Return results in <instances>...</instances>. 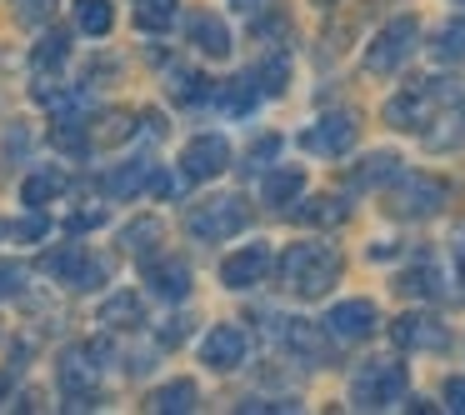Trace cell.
Returning a JSON list of instances; mask_svg holds the SVG:
<instances>
[{
    "label": "cell",
    "instance_id": "f1b7e54d",
    "mask_svg": "<svg viewBox=\"0 0 465 415\" xmlns=\"http://www.w3.org/2000/svg\"><path fill=\"white\" fill-rule=\"evenodd\" d=\"M255 81H261V95H281L285 81H291V55H271V61L255 71Z\"/></svg>",
    "mask_w": 465,
    "mask_h": 415
},
{
    "label": "cell",
    "instance_id": "74e56055",
    "mask_svg": "<svg viewBox=\"0 0 465 415\" xmlns=\"http://www.w3.org/2000/svg\"><path fill=\"white\" fill-rule=\"evenodd\" d=\"M101 221H105L101 211H85V215H71V235H75V231H91V225H101Z\"/></svg>",
    "mask_w": 465,
    "mask_h": 415
},
{
    "label": "cell",
    "instance_id": "484cf974",
    "mask_svg": "<svg viewBox=\"0 0 465 415\" xmlns=\"http://www.w3.org/2000/svg\"><path fill=\"white\" fill-rule=\"evenodd\" d=\"M295 215H301L305 225H341L351 211H345V201H335V195H321V201H311L305 211H295Z\"/></svg>",
    "mask_w": 465,
    "mask_h": 415
},
{
    "label": "cell",
    "instance_id": "83f0119b",
    "mask_svg": "<svg viewBox=\"0 0 465 415\" xmlns=\"http://www.w3.org/2000/svg\"><path fill=\"white\" fill-rule=\"evenodd\" d=\"M101 321L105 325H141V301H135V295H111V301L101 305Z\"/></svg>",
    "mask_w": 465,
    "mask_h": 415
},
{
    "label": "cell",
    "instance_id": "ffe728a7",
    "mask_svg": "<svg viewBox=\"0 0 465 415\" xmlns=\"http://www.w3.org/2000/svg\"><path fill=\"white\" fill-rule=\"evenodd\" d=\"M195 385L191 380H171V385H161V390L151 395V410H165V415H181V410H195Z\"/></svg>",
    "mask_w": 465,
    "mask_h": 415
},
{
    "label": "cell",
    "instance_id": "ba28073f",
    "mask_svg": "<svg viewBox=\"0 0 465 415\" xmlns=\"http://www.w3.org/2000/svg\"><path fill=\"white\" fill-rule=\"evenodd\" d=\"M375 325H381V311H375L371 301H341V305H331V311H325L321 331L335 335V341H365Z\"/></svg>",
    "mask_w": 465,
    "mask_h": 415
},
{
    "label": "cell",
    "instance_id": "d590c367",
    "mask_svg": "<svg viewBox=\"0 0 465 415\" xmlns=\"http://www.w3.org/2000/svg\"><path fill=\"white\" fill-rule=\"evenodd\" d=\"M45 231H51V221H45L41 211H35V215H25V221H15V225H11V235H15V241H41Z\"/></svg>",
    "mask_w": 465,
    "mask_h": 415
},
{
    "label": "cell",
    "instance_id": "f546056e",
    "mask_svg": "<svg viewBox=\"0 0 465 415\" xmlns=\"http://www.w3.org/2000/svg\"><path fill=\"white\" fill-rule=\"evenodd\" d=\"M65 61V35L61 31H51V35H45V41L41 45H35V55H31V65H35V71H55V65H61Z\"/></svg>",
    "mask_w": 465,
    "mask_h": 415
},
{
    "label": "cell",
    "instance_id": "277c9868",
    "mask_svg": "<svg viewBox=\"0 0 465 415\" xmlns=\"http://www.w3.org/2000/svg\"><path fill=\"white\" fill-rule=\"evenodd\" d=\"M415 41H420V25H415L411 15L391 21L381 35H375V45H371V51H365V71H371V75H395L405 61H411Z\"/></svg>",
    "mask_w": 465,
    "mask_h": 415
},
{
    "label": "cell",
    "instance_id": "8992f818",
    "mask_svg": "<svg viewBox=\"0 0 465 415\" xmlns=\"http://www.w3.org/2000/svg\"><path fill=\"white\" fill-rule=\"evenodd\" d=\"M435 101H440L435 81H415V85H405V91L385 105V121H391L395 131H425V125H430V105Z\"/></svg>",
    "mask_w": 465,
    "mask_h": 415
},
{
    "label": "cell",
    "instance_id": "7c38bea8",
    "mask_svg": "<svg viewBox=\"0 0 465 415\" xmlns=\"http://www.w3.org/2000/svg\"><path fill=\"white\" fill-rule=\"evenodd\" d=\"M45 271L61 275L65 285H75V291H95V285L105 281V265L91 261L81 245H71V251H61V255H45Z\"/></svg>",
    "mask_w": 465,
    "mask_h": 415
},
{
    "label": "cell",
    "instance_id": "4fadbf2b",
    "mask_svg": "<svg viewBox=\"0 0 465 415\" xmlns=\"http://www.w3.org/2000/svg\"><path fill=\"white\" fill-rule=\"evenodd\" d=\"M391 341L401 345V351H445V325L430 321V315H401V321L391 325Z\"/></svg>",
    "mask_w": 465,
    "mask_h": 415
},
{
    "label": "cell",
    "instance_id": "cb8c5ba5",
    "mask_svg": "<svg viewBox=\"0 0 465 415\" xmlns=\"http://www.w3.org/2000/svg\"><path fill=\"white\" fill-rule=\"evenodd\" d=\"M75 25H81L85 35H105L115 25V11L105 0H81V5H75Z\"/></svg>",
    "mask_w": 465,
    "mask_h": 415
},
{
    "label": "cell",
    "instance_id": "e575fe53",
    "mask_svg": "<svg viewBox=\"0 0 465 415\" xmlns=\"http://www.w3.org/2000/svg\"><path fill=\"white\" fill-rule=\"evenodd\" d=\"M281 155V135H265V141L251 145V155H245V171H261L265 161H275Z\"/></svg>",
    "mask_w": 465,
    "mask_h": 415
},
{
    "label": "cell",
    "instance_id": "9a60e30c",
    "mask_svg": "<svg viewBox=\"0 0 465 415\" xmlns=\"http://www.w3.org/2000/svg\"><path fill=\"white\" fill-rule=\"evenodd\" d=\"M305 191V171H295V165H281V171H271L261 181V195L265 205H275V211H285V205H295Z\"/></svg>",
    "mask_w": 465,
    "mask_h": 415
},
{
    "label": "cell",
    "instance_id": "836d02e7",
    "mask_svg": "<svg viewBox=\"0 0 465 415\" xmlns=\"http://www.w3.org/2000/svg\"><path fill=\"white\" fill-rule=\"evenodd\" d=\"M51 11H55V0H15V21H25V25L51 21Z\"/></svg>",
    "mask_w": 465,
    "mask_h": 415
},
{
    "label": "cell",
    "instance_id": "30bf717a",
    "mask_svg": "<svg viewBox=\"0 0 465 415\" xmlns=\"http://www.w3.org/2000/svg\"><path fill=\"white\" fill-rule=\"evenodd\" d=\"M61 390L71 400V410H91L95 405V365H91V351H65L61 355Z\"/></svg>",
    "mask_w": 465,
    "mask_h": 415
},
{
    "label": "cell",
    "instance_id": "60d3db41",
    "mask_svg": "<svg viewBox=\"0 0 465 415\" xmlns=\"http://www.w3.org/2000/svg\"><path fill=\"white\" fill-rule=\"evenodd\" d=\"M455 261H460V281H465V245H460V251H455Z\"/></svg>",
    "mask_w": 465,
    "mask_h": 415
},
{
    "label": "cell",
    "instance_id": "2e32d148",
    "mask_svg": "<svg viewBox=\"0 0 465 415\" xmlns=\"http://www.w3.org/2000/svg\"><path fill=\"white\" fill-rule=\"evenodd\" d=\"M145 281H151V291L165 295V301H185V291H191V271H185L181 261H151L145 265Z\"/></svg>",
    "mask_w": 465,
    "mask_h": 415
},
{
    "label": "cell",
    "instance_id": "d6986e66",
    "mask_svg": "<svg viewBox=\"0 0 465 415\" xmlns=\"http://www.w3.org/2000/svg\"><path fill=\"white\" fill-rule=\"evenodd\" d=\"M255 101H261V81H255V71H245V75H235V81L221 85V105L231 115H245Z\"/></svg>",
    "mask_w": 465,
    "mask_h": 415
},
{
    "label": "cell",
    "instance_id": "6da1fadb",
    "mask_svg": "<svg viewBox=\"0 0 465 415\" xmlns=\"http://www.w3.org/2000/svg\"><path fill=\"white\" fill-rule=\"evenodd\" d=\"M281 281L291 285L295 295H305V301H315V295H325L335 281H341V255L331 251V245H291V251L281 255Z\"/></svg>",
    "mask_w": 465,
    "mask_h": 415
},
{
    "label": "cell",
    "instance_id": "4dcf8cb0",
    "mask_svg": "<svg viewBox=\"0 0 465 415\" xmlns=\"http://www.w3.org/2000/svg\"><path fill=\"white\" fill-rule=\"evenodd\" d=\"M155 241H161V221H135V225H125V231H121L125 251H145V245H155Z\"/></svg>",
    "mask_w": 465,
    "mask_h": 415
},
{
    "label": "cell",
    "instance_id": "52a82bcc",
    "mask_svg": "<svg viewBox=\"0 0 465 415\" xmlns=\"http://www.w3.org/2000/svg\"><path fill=\"white\" fill-rule=\"evenodd\" d=\"M271 271H275V251L265 241H255V245H241V251L221 265V281L231 285V291H251V285H261Z\"/></svg>",
    "mask_w": 465,
    "mask_h": 415
},
{
    "label": "cell",
    "instance_id": "5b68a950",
    "mask_svg": "<svg viewBox=\"0 0 465 415\" xmlns=\"http://www.w3.org/2000/svg\"><path fill=\"white\" fill-rule=\"evenodd\" d=\"M445 205V185L435 175H395V191H391V211L405 215V221H420V215H435Z\"/></svg>",
    "mask_w": 465,
    "mask_h": 415
},
{
    "label": "cell",
    "instance_id": "8d00e7d4",
    "mask_svg": "<svg viewBox=\"0 0 465 415\" xmlns=\"http://www.w3.org/2000/svg\"><path fill=\"white\" fill-rule=\"evenodd\" d=\"M445 410L465 415V375H450V380H445Z\"/></svg>",
    "mask_w": 465,
    "mask_h": 415
},
{
    "label": "cell",
    "instance_id": "3957f363",
    "mask_svg": "<svg viewBox=\"0 0 465 415\" xmlns=\"http://www.w3.org/2000/svg\"><path fill=\"white\" fill-rule=\"evenodd\" d=\"M245 221H251V211H245L241 195H215V201L195 205V211L185 215V231H191L195 241H231L235 231H245Z\"/></svg>",
    "mask_w": 465,
    "mask_h": 415
},
{
    "label": "cell",
    "instance_id": "5bb4252c",
    "mask_svg": "<svg viewBox=\"0 0 465 415\" xmlns=\"http://www.w3.org/2000/svg\"><path fill=\"white\" fill-rule=\"evenodd\" d=\"M201 361L215 365V371H235L245 361V331L241 325H215L201 345Z\"/></svg>",
    "mask_w": 465,
    "mask_h": 415
},
{
    "label": "cell",
    "instance_id": "8fae6325",
    "mask_svg": "<svg viewBox=\"0 0 465 415\" xmlns=\"http://www.w3.org/2000/svg\"><path fill=\"white\" fill-rule=\"evenodd\" d=\"M225 165H231V145H225L221 135H195L181 155V171L191 175V181H215Z\"/></svg>",
    "mask_w": 465,
    "mask_h": 415
},
{
    "label": "cell",
    "instance_id": "ab89813d",
    "mask_svg": "<svg viewBox=\"0 0 465 415\" xmlns=\"http://www.w3.org/2000/svg\"><path fill=\"white\" fill-rule=\"evenodd\" d=\"M235 5H241V11H255V5H261V0H235Z\"/></svg>",
    "mask_w": 465,
    "mask_h": 415
},
{
    "label": "cell",
    "instance_id": "f35d334b",
    "mask_svg": "<svg viewBox=\"0 0 465 415\" xmlns=\"http://www.w3.org/2000/svg\"><path fill=\"white\" fill-rule=\"evenodd\" d=\"M5 395H11V375H0V400H5Z\"/></svg>",
    "mask_w": 465,
    "mask_h": 415
},
{
    "label": "cell",
    "instance_id": "ac0fdd59",
    "mask_svg": "<svg viewBox=\"0 0 465 415\" xmlns=\"http://www.w3.org/2000/svg\"><path fill=\"white\" fill-rule=\"evenodd\" d=\"M395 175H401V155L381 151V155H371V161H361V171H351V185L355 191H371V185H385V181H395Z\"/></svg>",
    "mask_w": 465,
    "mask_h": 415
},
{
    "label": "cell",
    "instance_id": "44dd1931",
    "mask_svg": "<svg viewBox=\"0 0 465 415\" xmlns=\"http://www.w3.org/2000/svg\"><path fill=\"white\" fill-rule=\"evenodd\" d=\"M145 175H151V165L145 161H131V165H121V171H111L105 175V195H115V201H125V195H135L145 185Z\"/></svg>",
    "mask_w": 465,
    "mask_h": 415
},
{
    "label": "cell",
    "instance_id": "7a4b0ae2",
    "mask_svg": "<svg viewBox=\"0 0 465 415\" xmlns=\"http://www.w3.org/2000/svg\"><path fill=\"white\" fill-rule=\"evenodd\" d=\"M405 395V365L395 361H365L351 380V405L355 410H385Z\"/></svg>",
    "mask_w": 465,
    "mask_h": 415
},
{
    "label": "cell",
    "instance_id": "7bdbcfd3",
    "mask_svg": "<svg viewBox=\"0 0 465 415\" xmlns=\"http://www.w3.org/2000/svg\"><path fill=\"white\" fill-rule=\"evenodd\" d=\"M315 5H331V0H315Z\"/></svg>",
    "mask_w": 465,
    "mask_h": 415
},
{
    "label": "cell",
    "instance_id": "d6a6232c",
    "mask_svg": "<svg viewBox=\"0 0 465 415\" xmlns=\"http://www.w3.org/2000/svg\"><path fill=\"white\" fill-rule=\"evenodd\" d=\"M135 5H141V11H135V21L151 31V25H165V21H171V5H175V0H135Z\"/></svg>",
    "mask_w": 465,
    "mask_h": 415
},
{
    "label": "cell",
    "instance_id": "7402d4cb",
    "mask_svg": "<svg viewBox=\"0 0 465 415\" xmlns=\"http://www.w3.org/2000/svg\"><path fill=\"white\" fill-rule=\"evenodd\" d=\"M61 191H65V175L61 171H35L31 181L21 185V195H25V205H31V211H35V205H45V201H55Z\"/></svg>",
    "mask_w": 465,
    "mask_h": 415
},
{
    "label": "cell",
    "instance_id": "d4e9b609",
    "mask_svg": "<svg viewBox=\"0 0 465 415\" xmlns=\"http://www.w3.org/2000/svg\"><path fill=\"white\" fill-rule=\"evenodd\" d=\"M401 291L420 295V301H435V295H440V271H435V265H415V271L401 275Z\"/></svg>",
    "mask_w": 465,
    "mask_h": 415
},
{
    "label": "cell",
    "instance_id": "9c48e42d",
    "mask_svg": "<svg viewBox=\"0 0 465 415\" xmlns=\"http://www.w3.org/2000/svg\"><path fill=\"white\" fill-rule=\"evenodd\" d=\"M355 135H361L355 115L335 111V115H321V121L301 135V145H305V151H315V155H345L355 145Z\"/></svg>",
    "mask_w": 465,
    "mask_h": 415
},
{
    "label": "cell",
    "instance_id": "1f68e13d",
    "mask_svg": "<svg viewBox=\"0 0 465 415\" xmlns=\"http://www.w3.org/2000/svg\"><path fill=\"white\" fill-rule=\"evenodd\" d=\"M31 281L25 275V265H15V261H0V301H11V295H21V285Z\"/></svg>",
    "mask_w": 465,
    "mask_h": 415
},
{
    "label": "cell",
    "instance_id": "b9f144b4",
    "mask_svg": "<svg viewBox=\"0 0 465 415\" xmlns=\"http://www.w3.org/2000/svg\"><path fill=\"white\" fill-rule=\"evenodd\" d=\"M0 235H11V225H0Z\"/></svg>",
    "mask_w": 465,
    "mask_h": 415
},
{
    "label": "cell",
    "instance_id": "603a6c76",
    "mask_svg": "<svg viewBox=\"0 0 465 415\" xmlns=\"http://www.w3.org/2000/svg\"><path fill=\"white\" fill-rule=\"evenodd\" d=\"M435 61H445V65H455V61H465V15H455L450 25H445L440 35H435Z\"/></svg>",
    "mask_w": 465,
    "mask_h": 415
},
{
    "label": "cell",
    "instance_id": "4316f807",
    "mask_svg": "<svg viewBox=\"0 0 465 415\" xmlns=\"http://www.w3.org/2000/svg\"><path fill=\"white\" fill-rule=\"evenodd\" d=\"M171 95L181 105H201L205 95H211V81H205V75H191V71H175L171 75Z\"/></svg>",
    "mask_w": 465,
    "mask_h": 415
},
{
    "label": "cell",
    "instance_id": "e0dca14e",
    "mask_svg": "<svg viewBox=\"0 0 465 415\" xmlns=\"http://www.w3.org/2000/svg\"><path fill=\"white\" fill-rule=\"evenodd\" d=\"M185 31H191V45H201L205 55H215V61H221V55H231V31H225V21H215V15H191V25H185Z\"/></svg>",
    "mask_w": 465,
    "mask_h": 415
}]
</instances>
